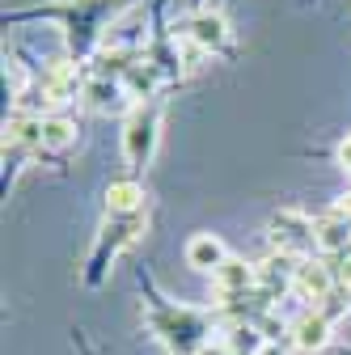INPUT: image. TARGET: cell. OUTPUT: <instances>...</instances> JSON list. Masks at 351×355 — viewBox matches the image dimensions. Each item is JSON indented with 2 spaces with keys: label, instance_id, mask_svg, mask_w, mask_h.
I'll use <instances>...</instances> for the list:
<instances>
[{
  "label": "cell",
  "instance_id": "obj_1",
  "mask_svg": "<svg viewBox=\"0 0 351 355\" xmlns=\"http://www.w3.org/2000/svg\"><path fill=\"white\" fill-rule=\"evenodd\" d=\"M136 0H42V5H30V9H13L5 13V26L13 21H55L64 30V42H68V55L72 60H89L98 51V42L106 34V26L131 9Z\"/></svg>",
  "mask_w": 351,
  "mask_h": 355
},
{
  "label": "cell",
  "instance_id": "obj_2",
  "mask_svg": "<svg viewBox=\"0 0 351 355\" xmlns=\"http://www.w3.org/2000/svg\"><path fill=\"white\" fill-rule=\"evenodd\" d=\"M136 284H140V296H144V322L153 330V338L165 347V355H199L212 338V313L207 309H195V304H182V300H169L153 275L136 271Z\"/></svg>",
  "mask_w": 351,
  "mask_h": 355
},
{
  "label": "cell",
  "instance_id": "obj_3",
  "mask_svg": "<svg viewBox=\"0 0 351 355\" xmlns=\"http://www.w3.org/2000/svg\"><path fill=\"white\" fill-rule=\"evenodd\" d=\"M144 233V203L140 199H131V203H110L106 207V216H102V225H98V233H94V250H89V258H85V271H80V279H85V288H102V279L110 275V262L136 241Z\"/></svg>",
  "mask_w": 351,
  "mask_h": 355
},
{
  "label": "cell",
  "instance_id": "obj_4",
  "mask_svg": "<svg viewBox=\"0 0 351 355\" xmlns=\"http://www.w3.org/2000/svg\"><path fill=\"white\" fill-rule=\"evenodd\" d=\"M161 144V102H136L123 119V157L131 173H144Z\"/></svg>",
  "mask_w": 351,
  "mask_h": 355
},
{
  "label": "cell",
  "instance_id": "obj_5",
  "mask_svg": "<svg viewBox=\"0 0 351 355\" xmlns=\"http://www.w3.org/2000/svg\"><path fill=\"white\" fill-rule=\"evenodd\" d=\"M225 258H229L225 241L212 237V233H195V237L187 241V266H195V271H216Z\"/></svg>",
  "mask_w": 351,
  "mask_h": 355
},
{
  "label": "cell",
  "instance_id": "obj_6",
  "mask_svg": "<svg viewBox=\"0 0 351 355\" xmlns=\"http://www.w3.org/2000/svg\"><path fill=\"white\" fill-rule=\"evenodd\" d=\"M195 38L203 42V47L212 51V55H225L229 51V26H225V17L221 13H195Z\"/></svg>",
  "mask_w": 351,
  "mask_h": 355
},
{
  "label": "cell",
  "instance_id": "obj_7",
  "mask_svg": "<svg viewBox=\"0 0 351 355\" xmlns=\"http://www.w3.org/2000/svg\"><path fill=\"white\" fill-rule=\"evenodd\" d=\"M199 355H229V347H221V343H207Z\"/></svg>",
  "mask_w": 351,
  "mask_h": 355
},
{
  "label": "cell",
  "instance_id": "obj_8",
  "mask_svg": "<svg viewBox=\"0 0 351 355\" xmlns=\"http://www.w3.org/2000/svg\"><path fill=\"white\" fill-rule=\"evenodd\" d=\"M72 338H76V347H80V355H94V351H89V343H85V338H80V330H72Z\"/></svg>",
  "mask_w": 351,
  "mask_h": 355
},
{
  "label": "cell",
  "instance_id": "obj_9",
  "mask_svg": "<svg viewBox=\"0 0 351 355\" xmlns=\"http://www.w3.org/2000/svg\"><path fill=\"white\" fill-rule=\"evenodd\" d=\"M199 9H203V0H195V13H199Z\"/></svg>",
  "mask_w": 351,
  "mask_h": 355
}]
</instances>
